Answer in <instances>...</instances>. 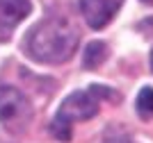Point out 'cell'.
Returning a JSON list of instances; mask_svg holds the SVG:
<instances>
[{"label":"cell","instance_id":"6da1fadb","mask_svg":"<svg viewBox=\"0 0 153 143\" xmlns=\"http://www.w3.org/2000/svg\"><path fill=\"white\" fill-rule=\"evenodd\" d=\"M78 30L64 16H48L37 23L25 37V52L44 64H62L78 48Z\"/></svg>","mask_w":153,"mask_h":143},{"label":"cell","instance_id":"7a4b0ae2","mask_svg":"<svg viewBox=\"0 0 153 143\" xmlns=\"http://www.w3.org/2000/svg\"><path fill=\"white\" fill-rule=\"evenodd\" d=\"M0 123L12 134H23L32 123V105L16 87H0Z\"/></svg>","mask_w":153,"mask_h":143},{"label":"cell","instance_id":"3957f363","mask_svg":"<svg viewBox=\"0 0 153 143\" xmlns=\"http://www.w3.org/2000/svg\"><path fill=\"white\" fill-rule=\"evenodd\" d=\"M98 114V102L91 98V91L89 93H82V91H76L71 93L69 98L62 102L59 111L55 118L64 120V123H76V120H87V118H94Z\"/></svg>","mask_w":153,"mask_h":143},{"label":"cell","instance_id":"277c9868","mask_svg":"<svg viewBox=\"0 0 153 143\" xmlns=\"http://www.w3.org/2000/svg\"><path fill=\"white\" fill-rule=\"evenodd\" d=\"M119 2L117 0H80V12L91 30H101L114 18Z\"/></svg>","mask_w":153,"mask_h":143},{"label":"cell","instance_id":"5b68a950","mask_svg":"<svg viewBox=\"0 0 153 143\" xmlns=\"http://www.w3.org/2000/svg\"><path fill=\"white\" fill-rule=\"evenodd\" d=\"M30 14V0H0V39L12 34V27Z\"/></svg>","mask_w":153,"mask_h":143},{"label":"cell","instance_id":"8992f818","mask_svg":"<svg viewBox=\"0 0 153 143\" xmlns=\"http://www.w3.org/2000/svg\"><path fill=\"white\" fill-rule=\"evenodd\" d=\"M105 59H108V45L103 43V41H91V43L85 48L82 66L87 70H94V68H98Z\"/></svg>","mask_w":153,"mask_h":143},{"label":"cell","instance_id":"52a82bcc","mask_svg":"<svg viewBox=\"0 0 153 143\" xmlns=\"http://www.w3.org/2000/svg\"><path fill=\"white\" fill-rule=\"evenodd\" d=\"M137 109L144 116H153V89H142L137 95Z\"/></svg>","mask_w":153,"mask_h":143},{"label":"cell","instance_id":"ba28073f","mask_svg":"<svg viewBox=\"0 0 153 143\" xmlns=\"http://www.w3.org/2000/svg\"><path fill=\"white\" fill-rule=\"evenodd\" d=\"M105 143H133V141H128V139H121V136H112V139H108Z\"/></svg>","mask_w":153,"mask_h":143},{"label":"cell","instance_id":"9c48e42d","mask_svg":"<svg viewBox=\"0 0 153 143\" xmlns=\"http://www.w3.org/2000/svg\"><path fill=\"white\" fill-rule=\"evenodd\" d=\"M142 2H144V5H153V0H142Z\"/></svg>","mask_w":153,"mask_h":143},{"label":"cell","instance_id":"30bf717a","mask_svg":"<svg viewBox=\"0 0 153 143\" xmlns=\"http://www.w3.org/2000/svg\"><path fill=\"white\" fill-rule=\"evenodd\" d=\"M151 66H153V52H151Z\"/></svg>","mask_w":153,"mask_h":143}]
</instances>
